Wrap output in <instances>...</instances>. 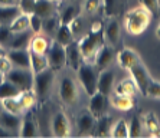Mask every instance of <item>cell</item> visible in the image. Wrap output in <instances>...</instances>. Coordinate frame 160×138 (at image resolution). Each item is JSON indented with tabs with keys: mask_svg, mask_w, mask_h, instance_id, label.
Masks as SVG:
<instances>
[{
	"mask_svg": "<svg viewBox=\"0 0 160 138\" xmlns=\"http://www.w3.org/2000/svg\"><path fill=\"white\" fill-rule=\"evenodd\" d=\"M102 30H100V32H91V30H88L84 36L79 37L78 46L82 53V59L87 64H94L98 50L105 45L104 32Z\"/></svg>",
	"mask_w": 160,
	"mask_h": 138,
	"instance_id": "1",
	"label": "cell"
},
{
	"mask_svg": "<svg viewBox=\"0 0 160 138\" xmlns=\"http://www.w3.org/2000/svg\"><path fill=\"white\" fill-rule=\"evenodd\" d=\"M150 20H152V15L143 6H137V7L131 9L126 13L124 26H126V30L130 35L137 36V35H142L147 29Z\"/></svg>",
	"mask_w": 160,
	"mask_h": 138,
	"instance_id": "2",
	"label": "cell"
},
{
	"mask_svg": "<svg viewBox=\"0 0 160 138\" xmlns=\"http://www.w3.org/2000/svg\"><path fill=\"white\" fill-rule=\"evenodd\" d=\"M53 81H55V71L51 68H46L42 72L35 74L33 78V92L39 101H46L49 93L52 91Z\"/></svg>",
	"mask_w": 160,
	"mask_h": 138,
	"instance_id": "3",
	"label": "cell"
},
{
	"mask_svg": "<svg viewBox=\"0 0 160 138\" xmlns=\"http://www.w3.org/2000/svg\"><path fill=\"white\" fill-rule=\"evenodd\" d=\"M78 72V79L81 82L84 91L87 92L88 97L94 95L97 92V82H98V74L97 68L94 66V64H87V62H82V65L77 69Z\"/></svg>",
	"mask_w": 160,
	"mask_h": 138,
	"instance_id": "4",
	"label": "cell"
},
{
	"mask_svg": "<svg viewBox=\"0 0 160 138\" xmlns=\"http://www.w3.org/2000/svg\"><path fill=\"white\" fill-rule=\"evenodd\" d=\"M33 78L35 74L32 69H23V68H12V71L4 76V79L10 81L20 91L33 89Z\"/></svg>",
	"mask_w": 160,
	"mask_h": 138,
	"instance_id": "5",
	"label": "cell"
},
{
	"mask_svg": "<svg viewBox=\"0 0 160 138\" xmlns=\"http://www.w3.org/2000/svg\"><path fill=\"white\" fill-rule=\"evenodd\" d=\"M46 59H48V68L53 71H59L67 65V58H65V46L59 45L58 42L53 40L46 52Z\"/></svg>",
	"mask_w": 160,
	"mask_h": 138,
	"instance_id": "6",
	"label": "cell"
},
{
	"mask_svg": "<svg viewBox=\"0 0 160 138\" xmlns=\"http://www.w3.org/2000/svg\"><path fill=\"white\" fill-rule=\"evenodd\" d=\"M59 97L63 104L67 105H75L78 101V88L77 83L69 76H63L59 85Z\"/></svg>",
	"mask_w": 160,
	"mask_h": 138,
	"instance_id": "7",
	"label": "cell"
},
{
	"mask_svg": "<svg viewBox=\"0 0 160 138\" xmlns=\"http://www.w3.org/2000/svg\"><path fill=\"white\" fill-rule=\"evenodd\" d=\"M128 72H130L131 79L134 81V83L137 86V89L140 91V93H142L143 97H146V91H147V86H149L152 78L149 76V72L144 68V65L142 62H138V64L133 65L128 69Z\"/></svg>",
	"mask_w": 160,
	"mask_h": 138,
	"instance_id": "8",
	"label": "cell"
},
{
	"mask_svg": "<svg viewBox=\"0 0 160 138\" xmlns=\"http://www.w3.org/2000/svg\"><path fill=\"white\" fill-rule=\"evenodd\" d=\"M108 107H110V98H108V95H104V93H101V92H95L94 95L89 97L88 111L92 114V117L95 120L107 114Z\"/></svg>",
	"mask_w": 160,
	"mask_h": 138,
	"instance_id": "9",
	"label": "cell"
},
{
	"mask_svg": "<svg viewBox=\"0 0 160 138\" xmlns=\"http://www.w3.org/2000/svg\"><path fill=\"white\" fill-rule=\"evenodd\" d=\"M116 59V52H114V48L110 45H104L102 48L98 50L97 56H95V60H94V66L97 68L98 72H102L105 69L111 66V64Z\"/></svg>",
	"mask_w": 160,
	"mask_h": 138,
	"instance_id": "10",
	"label": "cell"
},
{
	"mask_svg": "<svg viewBox=\"0 0 160 138\" xmlns=\"http://www.w3.org/2000/svg\"><path fill=\"white\" fill-rule=\"evenodd\" d=\"M6 55L10 59L13 68L30 69V52L29 49H8Z\"/></svg>",
	"mask_w": 160,
	"mask_h": 138,
	"instance_id": "11",
	"label": "cell"
},
{
	"mask_svg": "<svg viewBox=\"0 0 160 138\" xmlns=\"http://www.w3.org/2000/svg\"><path fill=\"white\" fill-rule=\"evenodd\" d=\"M52 134L55 137H69L71 135V125L65 112L58 111L52 118Z\"/></svg>",
	"mask_w": 160,
	"mask_h": 138,
	"instance_id": "12",
	"label": "cell"
},
{
	"mask_svg": "<svg viewBox=\"0 0 160 138\" xmlns=\"http://www.w3.org/2000/svg\"><path fill=\"white\" fill-rule=\"evenodd\" d=\"M65 58H67V66L74 69V71H77L82 65L84 59H82V53L79 50V46L77 40H74L72 43L65 46Z\"/></svg>",
	"mask_w": 160,
	"mask_h": 138,
	"instance_id": "13",
	"label": "cell"
},
{
	"mask_svg": "<svg viewBox=\"0 0 160 138\" xmlns=\"http://www.w3.org/2000/svg\"><path fill=\"white\" fill-rule=\"evenodd\" d=\"M25 118H22V125L19 130V135L20 137H36L38 135V122L35 120V114L32 109H28L23 114Z\"/></svg>",
	"mask_w": 160,
	"mask_h": 138,
	"instance_id": "14",
	"label": "cell"
},
{
	"mask_svg": "<svg viewBox=\"0 0 160 138\" xmlns=\"http://www.w3.org/2000/svg\"><path fill=\"white\" fill-rule=\"evenodd\" d=\"M117 62H118V66L121 69L128 71L133 65L138 64L142 60H140V56L137 55V52H134L133 49L130 48H124L117 53Z\"/></svg>",
	"mask_w": 160,
	"mask_h": 138,
	"instance_id": "15",
	"label": "cell"
},
{
	"mask_svg": "<svg viewBox=\"0 0 160 138\" xmlns=\"http://www.w3.org/2000/svg\"><path fill=\"white\" fill-rule=\"evenodd\" d=\"M114 79H116V75L114 72L110 71V69H105V71L100 72L98 74V82H97V92H101L104 95H110L114 89Z\"/></svg>",
	"mask_w": 160,
	"mask_h": 138,
	"instance_id": "16",
	"label": "cell"
},
{
	"mask_svg": "<svg viewBox=\"0 0 160 138\" xmlns=\"http://www.w3.org/2000/svg\"><path fill=\"white\" fill-rule=\"evenodd\" d=\"M22 115H15V114H10V112H0V127H3L4 130H8L9 132H12L13 135H16L19 130H20V125H22Z\"/></svg>",
	"mask_w": 160,
	"mask_h": 138,
	"instance_id": "17",
	"label": "cell"
},
{
	"mask_svg": "<svg viewBox=\"0 0 160 138\" xmlns=\"http://www.w3.org/2000/svg\"><path fill=\"white\" fill-rule=\"evenodd\" d=\"M104 39L107 40V43L112 48H116L120 42V23L118 17H111L108 22L107 27L104 30Z\"/></svg>",
	"mask_w": 160,
	"mask_h": 138,
	"instance_id": "18",
	"label": "cell"
},
{
	"mask_svg": "<svg viewBox=\"0 0 160 138\" xmlns=\"http://www.w3.org/2000/svg\"><path fill=\"white\" fill-rule=\"evenodd\" d=\"M95 118L92 117L91 112H82L77 118V128H78L81 135H89L92 134L95 130Z\"/></svg>",
	"mask_w": 160,
	"mask_h": 138,
	"instance_id": "19",
	"label": "cell"
},
{
	"mask_svg": "<svg viewBox=\"0 0 160 138\" xmlns=\"http://www.w3.org/2000/svg\"><path fill=\"white\" fill-rule=\"evenodd\" d=\"M30 39H32V33H30L29 30L13 33L9 45L6 46V50L8 49H29Z\"/></svg>",
	"mask_w": 160,
	"mask_h": 138,
	"instance_id": "20",
	"label": "cell"
},
{
	"mask_svg": "<svg viewBox=\"0 0 160 138\" xmlns=\"http://www.w3.org/2000/svg\"><path fill=\"white\" fill-rule=\"evenodd\" d=\"M55 12H56L55 2H52V0H36L33 13L38 15L39 17L42 19L51 17V16L55 15Z\"/></svg>",
	"mask_w": 160,
	"mask_h": 138,
	"instance_id": "21",
	"label": "cell"
},
{
	"mask_svg": "<svg viewBox=\"0 0 160 138\" xmlns=\"http://www.w3.org/2000/svg\"><path fill=\"white\" fill-rule=\"evenodd\" d=\"M112 124H114V120L108 114L97 118V121H95V135L97 137H110Z\"/></svg>",
	"mask_w": 160,
	"mask_h": 138,
	"instance_id": "22",
	"label": "cell"
},
{
	"mask_svg": "<svg viewBox=\"0 0 160 138\" xmlns=\"http://www.w3.org/2000/svg\"><path fill=\"white\" fill-rule=\"evenodd\" d=\"M22 12L18 4L0 6V25H10Z\"/></svg>",
	"mask_w": 160,
	"mask_h": 138,
	"instance_id": "23",
	"label": "cell"
},
{
	"mask_svg": "<svg viewBox=\"0 0 160 138\" xmlns=\"http://www.w3.org/2000/svg\"><path fill=\"white\" fill-rule=\"evenodd\" d=\"M110 105H112L118 111H130L134 108V101L133 97H127V95H120V93H114L110 98Z\"/></svg>",
	"mask_w": 160,
	"mask_h": 138,
	"instance_id": "24",
	"label": "cell"
},
{
	"mask_svg": "<svg viewBox=\"0 0 160 138\" xmlns=\"http://www.w3.org/2000/svg\"><path fill=\"white\" fill-rule=\"evenodd\" d=\"M104 12L107 17H118L120 13H123L126 0H102Z\"/></svg>",
	"mask_w": 160,
	"mask_h": 138,
	"instance_id": "25",
	"label": "cell"
},
{
	"mask_svg": "<svg viewBox=\"0 0 160 138\" xmlns=\"http://www.w3.org/2000/svg\"><path fill=\"white\" fill-rule=\"evenodd\" d=\"M53 40L58 42V43L62 46H67V45H69V43H72V42L75 40V36H74V33H72L69 25H59L55 36H53Z\"/></svg>",
	"mask_w": 160,
	"mask_h": 138,
	"instance_id": "26",
	"label": "cell"
},
{
	"mask_svg": "<svg viewBox=\"0 0 160 138\" xmlns=\"http://www.w3.org/2000/svg\"><path fill=\"white\" fill-rule=\"evenodd\" d=\"M0 107L3 111L15 114V115H23L25 114V108L22 107L19 98H4L0 101Z\"/></svg>",
	"mask_w": 160,
	"mask_h": 138,
	"instance_id": "27",
	"label": "cell"
},
{
	"mask_svg": "<svg viewBox=\"0 0 160 138\" xmlns=\"http://www.w3.org/2000/svg\"><path fill=\"white\" fill-rule=\"evenodd\" d=\"M49 40L46 39L45 36H41V35H35L32 36L30 39V43H29V50L30 52H35V53H41V55H46L49 49Z\"/></svg>",
	"mask_w": 160,
	"mask_h": 138,
	"instance_id": "28",
	"label": "cell"
},
{
	"mask_svg": "<svg viewBox=\"0 0 160 138\" xmlns=\"http://www.w3.org/2000/svg\"><path fill=\"white\" fill-rule=\"evenodd\" d=\"M114 89H116V93H120V95H127V97H134L136 92H137V86L134 83V81L131 78L123 79L121 82H118L117 85H114Z\"/></svg>",
	"mask_w": 160,
	"mask_h": 138,
	"instance_id": "29",
	"label": "cell"
},
{
	"mask_svg": "<svg viewBox=\"0 0 160 138\" xmlns=\"http://www.w3.org/2000/svg\"><path fill=\"white\" fill-rule=\"evenodd\" d=\"M46 68H48V59H46V55L30 52V69H32L33 74L42 72L43 69H46Z\"/></svg>",
	"mask_w": 160,
	"mask_h": 138,
	"instance_id": "30",
	"label": "cell"
},
{
	"mask_svg": "<svg viewBox=\"0 0 160 138\" xmlns=\"http://www.w3.org/2000/svg\"><path fill=\"white\" fill-rule=\"evenodd\" d=\"M20 92L22 91L8 79H4L3 82L0 83V101L4 99V98H18L20 95Z\"/></svg>",
	"mask_w": 160,
	"mask_h": 138,
	"instance_id": "31",
	"label": "cell"
},
{
	"mask_svg": "<svg viewBox=\"0 0 160 138\" xmlns=\"http://www.w3.org/2000/svg\"><path fill=\"white\" fill-rule=\"evenodd\" d=\"M9 27H10V30L13 32V33L29 30V15L20 13V15H19L18 17H16L10 25H9Z\"/></svg>",
	"mask_w": 160,
	"mask_h": 138,
	"instance_id": "32",
	"label": "cell"
},
{
	"mask_svg": "<svg viewBox=\"0 0 160 138\" xmlns=\"http://www.w3.org/2000/svg\"><path fill=\"white\" fill-rule=\"evenodd\" d=\"M61 22H59V16H51V17H46L43 19V23H42V30H43L46 35H49V36H55L56 30H58V27H59Z\"/></svg>",
	"mask_w": 160,
	"mask_h": 138,
	"instance_id": "33",
	"label": "cell"
},
{
	"mask_svg": "<svg viewBox=\"0 0 160 138\" xmlns=\"http://www.w3.org/2000/svg\"><path fill=\"white\" fill-rule=\"evenodd\" d=\"M18 98H19V101H20V104H22V107L25 108V111L32 109L33 108V105L36 104V101H38V98H36V95H35L33 89L22 91Z\"/></svg>",
	"mask_w": 160,
	"mask_h": 138,
	"instance_id": "34",
	"label": "cell"
},
{
	"mask_svg": "<svg viewBox=\"0 0 160 138\" xmlns=\"http://www.w3.org/2000/svg\"><path fill=\"white\" fill-rule=\"evenodd\" d=\"M78 15H79V10H78V7H77V6H74V4L67 6V7L61 12V15H59L61 25H69V23H71Z\"/></svg>",
	"mask_w": 160,
	"mask_h": 138,
	"instance_id": "35",
	"label": "cell"
},
{
	"mask_svg": "<svg viewBox=\"0 0 160 138\" xmlns=\"http://www.w3.org/2000/svg\"><path fill=\"white\" fill-rule=\"evenodd\" d=\"M110 135L114 138H128V125L126 120H118L117 122L112 124Z\"/></svg>",
	"mask_w": 160,
	"mask_h": 138,
	"instance_id": "36",
	"label": "cell"
},
{
	"mask_svg": "<svg viewBox=\"0 0 160 138\" xmlns=\"http://www.w3.org/2000/svg\"><path fill=\"white\" fill-rule=\"evenodd\" d=\"M85 19L82 17L81 15H78L77 17L72 20L71 23H69V27H71L72 30V33H74L75 37H81L84 36V35L87 33V30H85Z\"/></svg>",
	"mask_w": 160,
	"mask_h": 138,
	"instance_id": "37",
	"label": "cell"
},
{
	"mask_svg": "<svg viewBox=\"0 0 160 138\" xmlns=\"http://www.w3.org/2000/svg\"><path fill=\"white\" fill-rule=\"evenodd\" d=\"M143 127L149 131V132L160 130L159 120H157V117L154 115V112H147V114L143 117Z\"/></svg>",
	"mask_w": 160,
	"mask_h": 138,
	"instance_id": "38",
	"label": "cell"
},
{
	"mask_svg": "<svg viewBox=\"0 0 160 138\" xmlns=\"http://www.w3.org/2000/svg\"><path fill=\"white\" fill-rule=\"evenodd\" d=\"M143 134V122L140 120V117L136 115L133 117L130 125H128V137L131 138H137V137H142Z\"/></svg>",
	"mask_w": 160,
	"mask_h": 138,
	"instance_id": "39",
	"label": "cell"
},
{
	"mask_svg": "<svg viewBox=\"0 0 160 138\" xmlns=\"http://www.w3.org/2000/svg\"><path fill=\"white\" fill-rule=\"evenodd\" d=\"M142 6L152 15V17H157L160 15L159 0H142Z\"/></svg>",
	"mask_w": 160,
	"mask_h": 138,
	"instance_id": "40",
	"label": "cell"
},
{
	"mask_svg": "<svg viewBox=\"0 0 160 138\" xmlns=\"http://www.w3.org/2000/svg\"><path fill=\"white\" fill-rule=\"evenodd\" d=\"M42 23H43V19L39 17L35 13H30L29 15V29L32 30L33 35H39L42 32Z\"/></svg>",
	"mask_w": 160,
	"mask_h": 138,
	"instance_id": "41",
	"label": "cell"
},
{
	"mask_svg": "<svg viewBox=\"0 0 160 138\" xmlns=\"http://www.w3.org/2000/svg\"><path fill=\"white\" fill-rule=\"evenodd\" d=\"M12 36H13V32L10 30L9 25H0V46H3L6 49Z\"/></svg>",
	"mask_w": 160,
	"mask_h": 138,
	"instance_id": "42",
	"label": "cell"
},
{
	"mask_svg": "<svg viewBox=\"0 0 160 138\" xmlns=\"http://www.w3.org/2000/svg\"><path fill=\"white\" fill-rule=\"evenodd\" d=\"M101 6V0H85L84 3V12L87 15H94L97 13Z\"/></svg>",
	"mask_w": 160,
	"mask_h": 138,
	"instance_id": "43",
	"label": "cell"
},
{
	"mask_svg": "<svg viewBox=\"0 0 160 138\" xmlns=\"http://www.w3.org/2000/svg\"><path fill=\"white\" fill-rule=\"evenodd\" d=\"M35 3H36V0H20L18 6L22 13L30 15V13H33V10H35Z\"/></svg>",
	"mask_w": 160,
	"mask_h": 138,
	"instance_id": "44",
	"label": "cell"
},
{
	"mask_svg": "<svg viewBox=\"0 0 160 138\" xmlns=\"http://www.w3.org/2000/svg\"><path fill=\"white\" fill-rule=\"evenodd\" d=\"M146 97L160 98V83L152 79L150 83H149V86H147V91H146Z\"/></svg>",
	"mask_w": 160,
	"mask_h": 138,
	"instance_id": "45",
	"label": "cell"
},
{
	"mask_svg": "<svg viewBox=\"0 0 160 138\" xmlns=\"http://www.w3.org/2000/svg\"><path fill=\"white\" fill-rule=\"evenodd\" d=\"M12 68H13V65H12L10 59L8 58V55L4 53L3 56H0V71L4 76H6V74H9L12 71Z\"/></svg>",
	"mask_w": 160,
	"mask_h": 138,
	"instance_id": "46",
	"label": "cell"
},
{
	"mask_svg": "<svg viewBox=\"0 0 160 138\" xmlns=\"http://www.w3.org/2000/svg\"><path fill=\"white\" fill-rule=\"evenodd\" d=\"M9 4H16V0H0V6H9Z\"/></svg>",
	"mask_w": 160,
	"mask_h": 138,
	"instance_id": "47",
	"label": "cell"
},
{
	"mask_svg": "<svg viewBox=\"0 0 160 138\" xmlns=\"http://www.w3.org/2000/svg\"><path fill=\"white\" fill-rule=\"evenodd\" d=\"M149 137H153V138L160 137V130L159 131H153V132H149Z\"/></svg>",
	"mask_w": 160,
	"mask_h": 138,
	"instance_id": "48",
	"label": "cell"
},
{
	"mask_svg": "<svg viewBox=\"0 0 160 138\" xmlns=\"http://www.w3.org/2000/svg\"><path fill=\"white\" fill-rule=\"evenodd\" d=\"M4 53H6V49H4L3 46H0V56H3Z\"/></svg>",
	"mask_w": 160,
	"mask_h": 138,
	"instance_id": "49",
	"label": "cell"
},
{
	"mask_svg": "<svg viewBox=\"0 0 160 138\" xmlns=\"http://www.w3.org/2000/svg\"><path fill=\"white\" fill-rule=\"evenodd\" d=\"M156 36L160 39V25H159V26H157V29H156Z\"/></svg>",
	"mask_w": 160,
	"mask_h": 138,
	"instance_id": "50",
	"label": "cell"
},
{
	"mask_svg": "<svg viewBox=\"0 0 160 138\" xmlns=\"http://www.w3.org/2000/svg\"><path fill=\"white\" fill-rule=\"evenodd\" d=\"M3 81H4V75L2 74V71H0V83L3 82Z\"/></svg>",
	"mask_w": 160,
	"mask_h": 138,
	"instance_id": "51",
	"label": "cell"
},
{
	"mask_svg": "<svg viewBox=\"0 0 160 138\" xmlns=\"http://www.w3.org/2000/svg\"><path fill=\"white\" fill-rule=\"evenodd\" d=\"M52 2H59V0H52Z\"/></svg>",
	"mask_w": 160,
	"mask_h": 138,
	"instance_id": "52",
	"label": "cell"
}]
</instances>
